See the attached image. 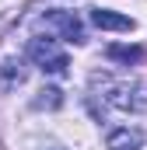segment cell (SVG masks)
Wrapping results in <instances>:
<instances>
[{"instance_id":"1","label":"cell","mask_w":147,"mask_h":150,"mask_svg":"<svg viewBox=\"0 0 147 150\" xmlns=\"http://www.w3.org/2000/svg\"><path fill=\"white\" fill-rule=\"evenodd\" d=\"M102 98H105V105L119 108V112H144L147 108V84H140V80H105Z\"/></svg>"},{"instance_id":"4","label":"cell","mask_w":147,"mask_h":150,"mask_svg":"<svg viewBox=\"0 0 147 150\" xmlns=\"http://www.w3.org/2000/svg\"><path fill=\"white\" fill-rule=\"evenodd\" d=\"M91 25L102 28V32H133V28H137L133 18L116 14V11H105V7H95V11H91Z\"/></svg>"},{"instance_id":"5","label":"cell","mask_w":147,"mask_h":150,"mask_svg":"<svg viewBox=\"0 0 147 150\" xmlns=\"http://www.w3.org/2000/svg\"><path fill=\"white\" fill-rule=\"evenodd\" d=\"M105 147L109 150H140L144 147V133H140V129H130V126H119V129L109 133Z\"/></svg>"},{"instance_id":"2","label":"cell","mask_w":147,"mask_h":150,"mask_svg":"<svg viewBox=\"0 0 147 150\" xmlns=\"http://www.w3.org/2000/svg\"><path fill=\"white\" fill-rule=\"evenodd\" d=\"M28 59L35 63L42 74H53V77H67V70H70L67 52H63L53 38H32V42H28Z\"/></svg>"},{"instance_id":"7","label":"cell","mask_w":147,"mask_h":150,"mask_svg":"<svg viewBox=\"0 0 147 150\" xmlns=\"http://www.w3.org/2000/svg\"><path fill=\"white\" fill-rule=\"evenodd\" d=\"M0 84H4V87L25 84V67H21V59H4V63H0Z\"/></svg>"},{"instance_id":"6","label":"cell","mask_w":147,"mask_h":150,"mask_svg":"<svg viewBox=\"0 0 147 150\" xmlns=\"http://www.w3.org/2000/svg\"><path fill=\"white\" fill-rule=\"evenodd\" d=\"M105 56H109L112 63H123V67L144 63V49H140V45H119V42H112L109 49H105Z\"/></svg>"},{"instance_id":"8","label":"cell","mask_w":147,"mask_h":150,"mask_svg":"<svg viewBox=\"0 0 147 150\" xmlns=\"http://www.w3.org/2000/svg\"><path fill=\"white\" fill-rule=\"evenodd\" d=\"M63 105V91L60 87H42L35 98V108H60Z\"/></svg>"},{"instance_id":"3","label":"cell","mask_w":147,"mask_h":150,"mask_svg":"<svg viewBox=\"0 0 147 150\" xmlns=\"http://www.w3.org/2000/svg\"><path fill=\"white\" fill-rule=\"evenodd\" d=\"M42 21H46V28H49L53 35L63 38V42H74V45L84 42V25H81V18H77L74 11H49Z\"/></svg>"}]
</instances>
